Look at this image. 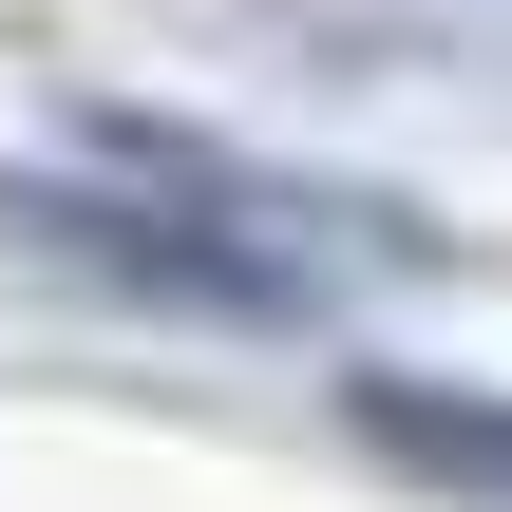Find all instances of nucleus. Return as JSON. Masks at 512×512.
Wrapping results in <instances>:
<instances>
[{
  "label": "nucleus",
  "mask_w": 512,
  "mask_h": 512,
  "mask_svg": "<svg viewBox=\"0 0 512 512\" xmlns=\"http://www.w3.org/2000/svg\"><path fill=\"white\" fill-rule=\"evenodd\" d=\"M0 228L57 247L114 304H190V323H304L342 247H380V209L266 190L190 133H95V171H0Z\"/></svg>",
  "instance_id": "f257e3e1"
},
{
  "label": "nucleus",
  "mask_w": 512,
  "mask_h": 512,
  "mask_svg": "<svg viewBox=\"0 0 512 512\" xmlns=\"http://www.w3.org/2000/svg\"><path fill=\"white\" fill-rule=\"evenodd\" d=\"M342 418L418 475V494H475L512 512V399H475V380H342Z\"/></svg>",
  "instance_id": "f03ea898"
}]
</instances>
